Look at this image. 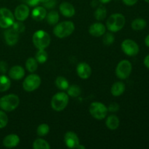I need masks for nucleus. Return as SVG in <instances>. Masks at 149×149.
I'll return each mask as SVG.
<instances>
[{
  "label": "nucleus",
  "mask_w": 149,
  "mask_h": 149,
  "mask_svg": "<svg viewBox=\"0 0 149 149\" xmlns=\"http://www.w3.org/2000/svg\"><path fill=\"white\" fill-rule=\"evenodd\" d=\"M75 26L71 21H63L57 23L53 29V33L55 36L60 39L68 37L74 32Z\"/></svg>",
  "instance_id": "nucleus-1"
},
{
  "label": "nucleus",
  "mask_w": 149,
  "mask_h": 149,
  "mask_svg": "<svg viewBox=\"0 0 149 149\" xmlns=\"http://www.w3.org/2000/svg\"><path fill=\"white\" fill-rule=\"evenodd\" d=\"M125 24V17L121 13L112 14L106 21V27L111 32H117L123 29Z\"/></svg>",
  "instance_id": "nucleus-2"
},
{
  "label": "nucleus",
  "mask_w": 149,
  "mask_h": 149,
  "mask_svg": "<svg viewBox=\"0 0 149 149\" xmlns=\"http://www.w3.org/2000/svg\"><path fill=\"white\" fill-rule=\"evenodd\" d=\"M32 41L38 49H45L51 42V38L47 32L43 30H38L33 33Z\"/></svg>",
  "instance_id": "nucleus-3"
},
{
  "label": "nucleus",
  "mask_w": 149,
  "mask_h": 149,
  "mask_svg": "<svg viewBox=\"0 0 149 149\" xmlns=\"http://www.w3.org/2000/svg\"><path fill=\"white\" fill-rule=\"evenodd\" d=\"M19 103L18 96L15 94H9L0 98V108L4 111H13L17 109Z\"/></svg>",
  "instance_id": "nucleus-4"
},
{
  "label": "nucleus",
  "mask_w": 149,
  "mask_h": 149,
  "mask_svg": "<svg viewBox=\"0 0 149 149\" xmlns=\"http://www.w3.org/2000/svg\"><path fill=\"white\" fill-rule=\"evenodd\" d=\"M68 95L64 92L58 93L53 95L51 100V106L55 111H61L68 106Z\"/></svg>",
  "instance_id": "nucleus-5"
},
{
  "label": "nucleus",
  "mask_w": 149,
  "mask_h": 149,
  "mask_svg": "<svg viewBox=\"0 0 149 149\" xmlns=\"http://www.w3.org/2000/svg\"><path fill=\"white\" fill-rule=\"evenodd\" d=\"M90 115L97 120H102L107 116L108 108L100 102H93L89 108Z\"/></svg>",
  "instance_id": "nucleus-6"
},
{
  "label": "nucleus",
  "mask_w": 149,
  "mask_h": 149,
  "mask_svg": "<svg viewBox=\"0 0 149 149\" xmlns=\"http://www.w3.org/2000/svg\"><path fill=\"white\" fill-rule=\"evenodd\" d=\"M41 84V78L37 74H31L28 76L23 82V88L25 91L33 92L37 90Z\"/></svg>",
  "instance_id": "nucleus-7"
},
{
  "label": "nucleus",
  "mask_w": 149,
  "mask_h": 149,
  "mask_svg": "<svg viewBox=\"0 0 149 149\" xmlns=\"http://www.w3.org/2000/svg\"><path fill=\"white\" fill-rule=\"evenodd\" d=\"M132 66L127 60H123L118 63L116 68V77L120 79H126L131 74Z\"/></svg>",
  "instance_id": "nucleus-8"
},
{
  "label": "nucleus",
  "mask_w": 149,
  "mask_h": 149,
  "mask_svg": "<svg viewBox=\"0 0 149 149\" xmlns=\"http://www.w3.org/2000/svg\"><path fill=\"white\" fill-rule=\"evenodd\" d=\"M15 22V16L9 9L0 8V27L8 29L13 26Z\"/></svg>",
  "instance_id": "nucleus-9"
},
{
  "label": "nucleus",
  "mask_w": 149,
  "mask_h": 149,
  "mask_svg": "<svg viewBox=\"0 0 149 149\" xmlns=\"http://www.w3.org/2000/svg\"><path fill=\"white\" fill-rule=\"evenodd\" d=\"M122 49L125 55L130 57L135 56L139 52V46L135 41L132 39H125L122 42Z\"/></svg>",
  "instance_id": "nucleus-10"
},
{
  "label": "nucleus",
  "mask_w": 149,
  "mask_h": 149,
  "mask_svg": "<svg viewBox=\"0 0 149 149\" xmlns=\"http://www.w3.org/2000/svg\"><path fill=\"white\" fill-rule=\"evenodd\" d=\"M64 142L65 146L69 148H77L80 144L79 139L74 132H67L64 136Z\"/></svg>",
  "instance_id": "nucleus-11"
},
{
  "label": "nucleus",
  "mask_w": 149,
  "mask_h": 149,
  "mask_svg": "<svg viewBox=\"0 0 149 149\" xmlns=\"http://www.w3.org/2000/svg\"><path fill=\"white\" fill-rule=\"evenodd\" d=\"M29 15V8L28 5L21 4L17 6L15 10L14 16L16 20L19 21H24Z\"/></svg>",
  "instance_id": "nucleus-12"
},
{
  "label": "nucleus",
  "mask_w": 149,
  "mask_h": 149,
  "mask_svg": "<svg viewBox=\"0 0 149 149\" xmlns=\"http://www.w3.org/2000/svg\"><path fill=\"white\" fill-rule=\"evenodd\" d=\"M77 73L79 77L82 79L90 78L92 74V68L87 63H80L77 67Z\"/></svg>",
  "instance_id": "nucleus-13"
},
{
  "label": "nucleus",
  "mask_w": 149,
  "mask_h": 149,
  "mask_svg": "<svg viewBox=\"0 0 149 149\" xmlns=\"http://www.w3.org/2000/svg\"><path fill=\"white\" fill-rule=\"evenodd\" d=\"M4 36L6 43L9 46H14L18 42L19 33L16 32L13 28L5 31Z\"/></svg>",
  "instance_id": "nucleus-14"
},
{
  "label": "nucleus",
  "mask_w": 149,
  "mask_h": 149,
  "mask_svg": "<svg viewBox=\"0 0 149 149\" xmlns=\"http://www.w3.org/2000/svg\"><path fill=\"white\" fill-rule=\"evenodd\" d=\"M106 26L103 23H95L92 24L89 28V33L93 36L100 37V36H102L106 33Z\"/></svg>",
  "instance_id": "nucleus-15"
},
{
  "label": "nucleus",
  "mask_w": 149,
  "mask_h": 149,
  "mask_svg": "<svg viewBox=\"0 0 149 149\" xmlns=\"http://www.w3.org/2000/svg\"><path fill=\"white\" fill-rule=\"evenodd\" d=\"M59 10L61 14L66 17H71L75 15L74 7L71 3L67 2V1H64L60 4Z\"/></svg>",
  "instance_id": "nucleus-16"
},
{
  "label": "nucleus",
  "mask_w": 149,
  "mask_h": 149,
  "mask_svg": "<svg viewBox=\"0 0 149 149\" xmlns=\"http://www.w3.org/2000/svg\"><path fill=\"white\" fill-rule=\"evenodd\" d=\"M20 143V138L16 134H10L7 135L3 140V145L8 148H15Z\"/></svg>",
  "instance_id": "nucleus-17"
},
{
  "label": "nucleus",
  "mask_w": 149,
  "mask_h": 149,
  "mask_svg": "<svg viewBox=\"0 0 149 149\" xmlns=\"http://www.w3.org/2000/svg\"><path fill=\"white\" fill-rule=\"evenodd\" d=\"M25 70L20 65H14L9 71V77L14 80H20L24 77Z\"/></svg>",
  "instance_id": "nucleus-18"
},
{
  "label": "nucleus",
  "mask_w": 149,
  "mask_h": 149,
  "mask_svg": "<svg viewBox=\"0 0 149 149\" xmlns=\"http://www.w3.org/2000/svg\"><path fill=\"white\" fill-rule=\"evenodd\" d=\"M47 11L45 7H36L32 10L31 17L36 21H41L46 17Z\"/></svg>",
  "instance_id": "nucleus-19"
},
{
  "label": "nucleus",
  "mask_w": 149,
  "mask_h": 149,
  "mask_svg": "<svg viewBox=\"0 0 149 149\" xmlns=\"http://www.w3.org/2000/svg\"><path fill=\"white\" fill-rule=\"evenodd\" d=\"M125 84L122 81H116L112 85L111 89V93L115 97L122 95L125 91Z\"/></svg>",
  "instance_id": "nucleus-20"
},
{
  "label": "nucleus",
  "mask_w": 149,
  "mask_h": 149,
  "mask_svg": "<svg viewBox=\"0 0 149 149\" xmlns=\"http://www.w3.org/2000/svg\"><path fill=\"white\" fill-rule=\"evenodd\" d=\"M119 123L120 122L119 118L116 115H110L106 121V127L111 130L117 129L119 126Z\"/></svg>",
  "instance_id": "nucleus-21"
},
{
  "label": "nucleus",
  "mask_w": 149,
  "mask_h": 149,
  "mask_svg": "<svg viewBox=\"0 0 149 149\" xmlns=\"http://www.w3.org/2000/svg\"><path fill=\"white\" fill-rule=\"evenodd\" d=\"M11 81L10 79L5 75H0V92H6L10 88Z\"/></svg>",
  "instance_id": "nucleus-22"
},
{
  "label": "nucleus",
  "mask_w": 149,
  "mask_h": 149,
  "mask_svg": "<svg viewBox=\"0 0 149 149\" xmlns=\"http://www.w3.org/2000/svg\"><path fill=\"white\" fill-rule=\"evenodd\" d=\"M146 21L143 18H136L132 22V29L135 31H141L146 27Z\"/></svg>",
  "instance_id": "nucleus-23"
},
{
  "label": "nucleus",
  "mask_w": 149,
  "mask_h": 149,
  "mask_svg": "<svg viewBox=\"0 0 149 149\" xmlns=\"http://www.w3.org/2000/svg\"><path fill=\"white\" fill-rule=\"evenodd\" d=\"M33 148L34 149H49L50 146L49 143L42 138L35 140L33 143Z\"/></svg>",
  "instance_id": "nucleus-24"
},
{
  "label": "nucleus",
  "mask_w": 149,
  "mask_h": 149,
  "mask_svg": "<svg viewBox=\"0 0 149 149\" xmlns=\"http://www.w3.org/2000/svg\"><path fill=\"white\" fill-rule=\"evenodd\" d=\"M55 84L61 90H66L69 87V82L63 77H58L55 79Z\"/></svg>",
  "instance_id": "nucleus-25"
},
{
  "label": "nucleus",
  "mask_w": 149,
  "mask_h": 149,
  "mask_svg": "<svg viewBox=\"0 0 149 149\" xmlns=\"http://www.w3.org/2000/svg\"><path fill=\"white\" fill-rule=\"evenodd\" d=\"M59 15L56 11H51L47 14L46 19L49 25H56L59 21Z\"/></svg>",
  "instance_id": "nucleus-26"
},
{
  "label": "nucleus",
  "mask_w": 149,
  "mask_h": 149,
  "mask_svg": "<svg viewBox=\"0 0 149 149\" xmlns=\"http://www.w3.org/2000/svg\"><path fill=\"white\" fill-rule=\"evenodd\" d=\"M26 68L29 72L33 73L38 68V62L33 58H29L26 62Z\"/></svg>",
  "instance_id": "nucleus-27"
},
{
  "label": "nucleus",
  "mask_w": 149,
  "mask_h": 149,
  "mask_svg": "<svg viewBox=\"0 0 149 149\" xmlns=\"http://www.w3.org/2000/svg\"><path fill=\"white\" fill-rule=\"evenodd\" d=\"M106 15H107V10L106 8L103 6H99L96 10L95 11L94 15L95 17L97 20H103L105 17H106Z\"/></svg>",
  "instance_id": "nucleus-28"
},
{
  "label": "nucleus",
  "mask_w": 149,
  "mask_h": 149,
  "mask_svg": "<svg viewBox=\"0 0 149 149\" xmlns=\"http://www.w3.org/2000/svg\"><path fill=\"white\" fill-rule=\"evenodd\" d=\"M48 55L47 52L45 50V49H39L37 52L36 53V56H35V59L38 62V63H45L47 61Z\"/></svg>",
  "instance_id": "nucleus-29"
},
{
  "label": "nucleus",
  "mask_w": 149,
  "mask_h": 149,
  "mask_svg": "<svg viewBox=\"0 0 149 149\" xmlns=\"http://www.w3.org/2000/svg\"><path fill=\"white\" fill-rule=\"evenodd\" d=\"M67 94L72 97H77L81 95V89L77 85H69L67 89Z\"/></svg>",
  "instance_id": "nucleus-30"
},
{
  "label": "nucleus",
  "mask_w": 149,
  "mask_h": 149,
  "mask_svg": "<svg viewBox=\"0 0 149 149\" xmlns=\"http://www.w3.org/2000/svg\"><path fill=\"white\" fill-rule=\"evenodd\" d=\"M49 132V127L47 124H41L38 126L36 130V133L39 136L43 137L47 135Z\"/></svg>",
  "instance_id": "nucleus-31"
},
{
  "label": "nucleus",
  "mask_w": 149,
  "mask_h": 149,
  "mask_svg": "<svg viewBox=\"0 0 149 149\" xmlns=\"http://www.w3.org/2000/svg\"><path fill=\"white\" fill-rule=\"evenodd\" d=\"M103 36V42L104 43V45L109 46V45H112L114 42L115 37L112 33H109H109H105Z\"/></svg>",
  "instance_id": "nucleus-32"
},
{
  "label": "nucleus",
  "mask_w": 149,
  "mask_h": 149,
  "mask_svg": "<svg viewBox=\"0 0 149 149\" xmlns=\"http://www.w3.org/2000/svg\"><path fill=\"white\" fill-rule=\"evenodd\" d=\"M11 27L18 33H23L25 31V25L23 24V22L19 21V20H17L16 22L15 21Z\"/></svg>",
  "instance_id": "nucleus-33"
},
{
  "label": "nucleus",
  "mask_w": 149,
  "mask_h": 149,
  "mask_svg": "<svg viewBox=\"0 0 149 149\" xmlns=\"http://www.w3.org/2000/svg\"><path fill=\"white\" fill-rule=\"evenodd\" d=\"M8 123V117L5 112L0 111V129L5 127Z\"/></svg>",
  "instance_id": "nucleus-34"
},
{
  "label": "nucleus",
  "mask_w": 149,
  "mask_h": 149,
  "mask_svg": "<svg viewBox=\"0 0 149 149\" xmlns=\"http://www.w3.org/2000/svg\"><path fill=\"white\" fill-rule=\"evenodd\" d=\"M119 109V104L116 103H114V102L110 103L109 106L108 107V111H109L111 112H116Z\"/></svg>",
  "instance_id": "nucleus-35"
},
{
  "label": "nucleus",
  "mask_w": 149,
  "mask_h": 149,
  "mask_svg": "<svg viewBox=\"0 0 149 149\" xmlns=\"http://www.w3.org/2000/svg\"><path fill=\"white\" fill-rule=\"evenodd\" d=\"M7 71V64L4 61L0 62V72L2 74H5Z\"/></svg>",
  "instance_id": "nucleus-36"
},
{
  "label": "nucleus",
  "mask_w": 149,
  "mask_h": 149,
  "mask_svg": "<svg viewBox=\"0 0 149 149\" xmlns=\"http://www.w3.org/2000/svg\"><path fill=\"white\" fill-rule=\"evenodd\" d=\"M23 1L31 7H35L38 5L39 3H40V0H23Z\"/></svg>",
  "instance_id": "nucleus-37"
},
{
  "label": "nucleus",
  "mask_w": 149,
  "mask_h": 149,
  "mask_svg": "<svg viewBox=\"0 0 149 149\" xmlns=\"http://www.w3.org/2000/svg\"><path fill=\"white\" fill-rule=\"evenodd\" d=\"M124 4L127 6H132L135 5L137 2L138 1V0H122Z\"/></svg>",
  "instance_id": "nucleus-38"
},
{
  "label": "nucleus",
  "mask_w": 149,
  "mask_h": 149,
  "mask_svg": "<svg viewBox=\"0 0 149 149\" xmlns=\"http://www.w3.org/2000/svg\"><path fill=\"white\" fill-rule=\"evenodd\" d=\"M143 63H144V65H145V66L149 69V55H147V56L144 58Z\"/></svg>",
  "instance_id": "nucleus-39"
},
{
  "label": "nucleus",
  "mask_w": 149,
  "mask_h": 149,
  "mask_svg": "<svg viewBox=\"0 0 149 149\" xmlns=\"http://www.w3.org/2000/svg\"><path fill=\"white\" fill-rule=\"evenodd\" d=\"M145 44H146V45L147 47H149V34L146 36V37Z\"/></svg>",
  "instance_id": "nucleus-40"
},
{
  "label": "nucleus",
  "mask_w": 149,
  "mask_h": 149,
  "mask_svg": "<svg viewBox=\"0 0 149 149\" xmlns=\"http://www.w3.org/2000/svg\"><path fill=\"white\" fill-rule=\"evenodd\" d=\"M101 4H107V3L110 2L111 0H98Z\"/></svg>",
  "instance_id": "nucleus-41"
},
{
  "label": "nucleus",
  "mask_w": 149,
  "mask_h": 149,
  "mask_svg": "<svg viewBox=\"0 0 149 149\" xmlns=\"http://www.w3.org/2000/svg\"><path fill=\"white\" fill-rule=\"evenodd\" d=\"M77 148H78V149H85V146H81V144H79V145L78 146V147H77Z\"/></svg>",
  "instance_id": "nucleus-42"
},
{
  "label": "nucleus",
  "mask_w": 149,
  "mask_h": 149,
  "mask_svg": "<svg viewBox=\"0 0 149 149\" xmlns=\"http://www.w3.org/2000/svg\"><path fill=\"white\" fill-rule=\"evenodd\" d=\"M145 1H146V2H147V3H149V0H145Z\"/></svg>",
  "instance_id": "nucleus-43"
}]
</instances>
